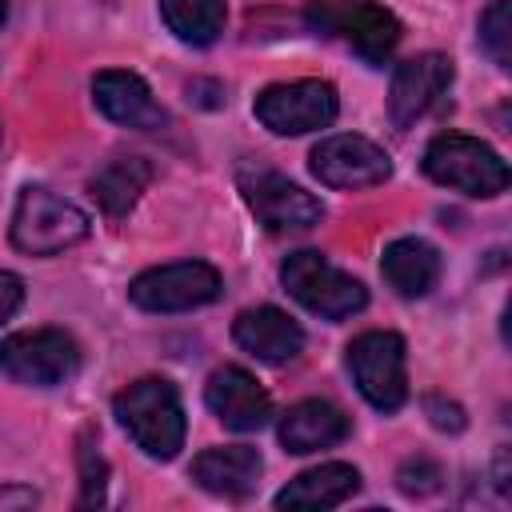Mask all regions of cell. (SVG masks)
<instances>
[{"mask_svg": "<svg viewBox=\"0 0 512 512\" xmlns=\"http://www.w3.org/2000/svg\"><path fill=\"white\" fill-rule=\"evenodd\" d=\"M440 480H444V472H440V464L428 460V456H416V460H408V464L396 472V484H400L404 496H428V492L440 488Z\"/></svg>", "mask_w": 512, "mask_h": 512, "instance_id": "cell-24", "label": "cell"}, {"mask_svg": "<svg viewBox=\"0 0 512 512\" xmlns=\"http://www.w3.org/2000/svg\"><path fill=\"white\" fill-rule=\"evenodd\" d=\"M232 340L248 356L264 360V364H288V360H296L304 352V328L288 312H280L272 304L244 308L236 316V324H232Z\"/></svg>", "mask_w": 512, "mask_h": 512, "instance_id": "cell-15", "label": "cell"}, {"mask_svg": "<svg viewBox=\"0 0 512 512\" xmlns=\"http://www.w3.org/2000/svg\"><path fill=\"white\" fill-rule=\"evenodd\" d=\"M424 412H428V420L440 428V432H460L464 428V408L456 404V400H444V396H424Z\"/></svg>", "mask_w": 512, "mask_h": 512, "instance_id": "cell-25", "label": "cell"}, {"mask_svg": "<svg viewBox=\"0 0 512 512\" xmlns=\"http://www.w3.org/2000/svg\"><path fill=\"white\" fill-rule=\"evenodd\" d=\"M264 460L256 448L248 444H224V448H208L192 460V480L224 500H244L256 484H260Z\"/></svg>", "mask_w": 512, "mask_h": 512, "instance_id": "cell-17", "label": "cell"}, {"mask_svg": "<svg viewBox=\"0 0 512 512\" xmlns=\"http://www.w3.org/2000/svg\"><path fill=\"white\" fill-rule=\"evenodd\" d=\"M220 296V272L204 260H176L140 272L128 284V300L144 312H188Z\"/></svg>", "mask_w": 512, "mask_h": 512, "instance_id": "cell-9", "label": "cell"}, {"mask_svg": "<svg viewBox=\"0 0 512 512\" xmlns=\"http://www.w3.org/2000/svg\"><path fill=\"white\" fill-rule=\"evenodd\" d=\"M424 172L464 196H500L508 188V164L496 148L464 132H440L424 148Z\"/></svg>", "mask_w": 512, "mask_h": 512, "instance_id": "cell-3", "label": "cell"}, {"mask_svg": "<svg viewBox=\"0 0 512 512\" xmlns=\"http://www.w3.org/2000/svg\"><path fill=\"white\" fill-rule=\"evenodd\" d=\"M112 412L144 456L172 460L184 448L188 420H184V404H180V392H176L172 380L144 376V380L128 384L124 392H116Z\"/></svg>", "mask_w": 512, "mask_h": 512, "instance_id": "cell-1", "label": "cell"}, {"mask_svg": "<svg viewBox=\"0 0 512 512\" xmlns=\"http://www.w3.org/2000/svg\"><path fill=\"white\" fill-rule=\"evenodd\" d=\"M160 16L176 40L192 48H208L220 40L228 8L224 0H160Z\"/></svg>", "mask_w": 512, "mask_h": 512, "instance_id": "cell-21", "label": "cell"}, {"mask_svg": "<svg viewBox=\"0 0 512 512\" xmlns=\"http://www.w3.org/2000/svg\"><path fill=\"white\" fill-rule=\"evenodd\" d=\"M76 468H80V508H96L104 504V488H108V464L96 448V428L88 424L76 440Z\"/></svg>", "mask_w": 512, "mask_h": 512, "instance_id": "cell-22", "label": "cell"}, {"mask_svg": "<svg viewBox=\"0 0 512 512\" xmlns=\"http://www.w3.org/2000/svg\"><path fill=\"white\" fill-rule=\"evenodd\" d=\"M204 404L212 408V416L232 428V432H256L268 424L272 416V400L268 392L260 388V380L240 368V364H224L208 376L204 384Z\"/></svg>", "mask_w": 512, "mask_h": 512, "instance_id": "cell-13", "label": "cell"}, {"mask_svg": "<svg viewBox=\"0 0 512 512\" xmlns=\"http://www.w3.org/2000/svg\"><path fill=\"white\" fill-rule=\"evenodd\" d=\"M4 20H8V4L0 0V24H4Z\"/></svg>", "mask_w": 512, "mask_h": 512, "instance_id": "cell-28", "label": "cell"}, {"mask_svg": "<svg viewBox=\"0 0 512 512\" xmlns=\"http://www.w3.org/2000/svg\"><path fill=\"white\" fill-rule=\"evenodd\" d=\"M304 20L312 32L348 44L372 68H380L400 44V20L376 0H308Z\"/></svg>", "mask_w": 512, "mask_h": 512, "instance_id": "cell-2", "label": "cell"}, {"mask_svg": "<svg viewBox=\"0 0 512 512\" xmlns=\"http://www.w3.org/2000/svg\"><path fill=\"white\" fill-rule=\"evenodd\" d=\"M20 304H24V280L16 272H4L0 268V324L12 320Z\"/></svg>", "mask_w": 512, "mask_h": 512, "instance_id": "cell-26", "label": "cell"}, {"mask_svg": "<svg viewBox=\"0 0 512 512\" xmlns=\"http://www.w3.org/2000/svg\"><path fill=\"white\" fill-rule=\"evenodd\" d=\"M80 368V344L64 328H28L0 340V372L28 388H56Z\"/></svg>", "mask_w": 512, "mask_h": 512, "instance_id": "cell-6", "label": "cell"}, {"mask_svg": "<svg viewBox=\"0 0 512 512\" xmlns=\"http://www.w3.org/2000/svg\"><path fill=\"white\" fill-rule=\"evenodd\" d=\"M360 488V472L352 464H320V468H308L300 472L296 480H288L280 492H276V508H336L344 504L348 496H356Z\"/></svg>", "mask_w": 512, "mask_h": 512, "instance_id": "cell-19", "label": "cell"}, {"mask_svg": "<svg viewBox=\"0 0 512 512\" xmlns=\"http://www.w3.org/2000/svg\"><path fill=\"white\" fill-rule=\"evenodd\" d=\"M240 184H244L248 208L256 212V220L268 232H308V228H316L324 220V204L312 192H304L300 184H292L288 176H280V172L256 168Z\"/></svg>", "mask_w": 512, "mask_h": 512, "instance_id": "cell-11", "label": "cell"}, {"mask_svg": "<svg viewBox=\"0 0 512 512\" xmlns=\"http://www.w3.org/2000/svg\"><path fill=\"white\" fill-rule=\"evenodd\" d=\"M84 236H88V216L72 200L56 196L40 184H28L20 192L16 212H12V248L16 252L56 256V252L80 244Z\"/></svg>", "mask_w": 512, "mask_h": 512, "instance_id": "cell-5", "label": "cell"}, {"mask_svg": "<svg viewBox=\"0 0 512 512\" xmlns=\"http://www.w3.org/2000/svg\"><path fill=\"white\" fill-rule=\"evenodd\" d=\"M40 496L32 492V488H20V484H8V488H0V508H32Z\"/></svg>", "mask_w": 512, "mask_h": 512, "instance_id": "cell-27", "label": "cell"}, {"mask_svg": "<svg viewBox=\"0 0 512 512\" xmlns=\"http://www.w3.org/2000/svg\"><path fill=\"white\" fill-rule=\"evenodd\" d=\"M440 272H444L440 252L420 236H400L380 256V276L396 296H408V300L428 296L440 284Z\"/></svg>", "mask_w": 512, "mask_h": 512, "instance_id": "cell-18", "label": "cell"}, {"mask_svg": "<svg viewBox=\"0 0 512 512\" xmlns=\"http://www.w3.org/2000/svg\"><path fill=\"white\" fill-rule=\"evenodd\" d=\"M348 372L360 396L376 412H396L408 400V372H404V336L372 328L348 344Z\"/></svg>", "mask_w": 512, "mask_h": 512, "instance_id": "cell-7", "label": "cell"}, {"mask_svg": "<svg viewBox=\"0 0 512 512\" xmlns=\"http://www.w3.org/2000/svg\"><path fill=\"white\" fill-rule=\"evenodd\" d=\"M152 184V164L144 156H112L96 176H92V196L104 208L108 220H120L136 208L144 188Z\"/></svg>", "mask_w": 512, "mask_h": 512, "instance_id": "cell-20", "label": "cell"}, {"mask_svg": "<svg viewBox=\"0 0 512 512\" xmlns=\"http://www.w3.org/2000/svg\"><path fill=\"white\" fill-rule=\"evenodd\" d=\"M308 168L324 188H372L392 176V156L368 136L336 132L312 148Z\"/></svg>", "mask_w": 512, "mask_h": 512, "instance_id": "cell-10", "label": "cell"}, {"mask_svg": "<svg viewBox=\"0 0 512 512\" xmlns=\"http://www.w3.org/2000/svg\"><path fill=\"white\" fill-rule=\"evenodd\" d=\"M508 8H512V0H492L488 8H484V16H480V48L492 56V64L496 68H512V20H508Z\"/></svg>", "mask_w": 512, "mask_h": 512, "instance_id": "cell-23", "label": "cell"}, {"mask_svg": "<svg viewBox=\"0 0 512 512\" xmlns=\"http://www.w3.org/2000/svg\"><path fill=\"white\" fill-rule=\"evenodd\" d=\"M280 284L288 288L292 300H300L308 312H316L324 320H348L368 304V288L352 272L336 268L328 256H320L312 248L292 252L280 264Z\"/></svg>", "mask_w": 512, "mask_h": 512, "instance_id": "cell-4", "label": "cell"}, {"mask_svg": "<svg viewBox=\"0 0 512 512\" xmlns=\"http://www.w3.org/2000/svg\"><path fill=\"white\" fill-rule=\"evenodd\" d=\"M452 60L444 52H420L396 64L392 88H388V120L396 128H412L428 108L440 104V96L452 88Z\"/></svg>", "mask_w": 512, "mask_h": 512, "instance_id": "cell-12", "label": "cell"}, {"mask_svg": "<svg viewBox=\"0 0 512 512\" xmlns=\"http://www.w3.org/2000/svg\"><path fill=\"white\" fill-rule=\"evenodd\" d=\"M252 112L276 136H304L336 120L340 96L328 80H288V84H268L256 96Z\"/></svg>", "mask_w": 512, "mask_h": 512, "instance_id": "cell-8", "label": "cell"}, {"mask_svg": "<svg viewBox=\"0 0 512 512\" xmlns=\"http://www.w3.org/2000/svg\"><path fill=\"white\" fill-rule=\"evenodd\" d=\"M276 432H280L284 452L304 456V452H320V448L344 444L348 432H352V420H348L332 400L312 396V400L292 404V408L280 416V428H276Z\"/></svg>", "mask_w": 512, "mask_h": 512, "instance_id": "cell-16", "label": "cell"}, {"mask_svg": "<svg viewBox=\"0 0 512 512\" xmlns=\"http://www.w3.org/2000/svg\"><path fill=\"white\" fill-rule=\"evenodd\" d=\"M92 100L96 108L120 124V128H136V132H156L168 124V112L160 108V100L152 96V88L128 72V68H104L92 80Z\"/></svg>", "mask_w": 512, "mask_h": 512, "instance_id": "cell-14", "label": "cell"}]
</instances>
